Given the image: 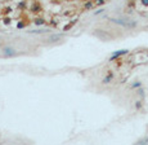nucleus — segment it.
<instances>
[{
    "mask_svg": "<svg viewBox=\"0 0 148 145\" xmlns=\"http://www.w3.org/2000/svg\"><path fill=\"white\" fill-rule=\"evenodd\" d=\"M62 38V35H52V36H49V42H55V40H59Z\"/></svg>",
    "mask_w": 148,
    "mask_h": 145,
    "instance_id": "6",
    "label": "nucleus"
},
{
    "mask_svg": "<svg viewBox=\"0 0 148 145\" xmlns=\"http://www.w3.org/2000/svg\"><path fill=\"white\" fill-rule=\"evenodd\" d=\"M138 93H139L140 96H143V95H144V92H143V89H139V91H138Z\"/></svg>",
    "mask_w": 148,
    "mask_h": 145,
    "instance_id": "12",
    "label": "nucleus"
},
{
    "mask_svg": "<svg viewBox=\"0 0 148 145\" xmlns=\"http://www.w3.org/2000/svg\"><path fill=\"white\" fill-rule=\"evenodd\" d=\"M129 53V51L128 49H120V51H116L115 53H113L111 57H110V61H115L116 58H118V57H121L124 55H128Z\"/></svg>",
    "mask_w": 148,
    "mask_h": 145,
    "instance_id": "2",
    "label": "nucleus"
},
{
    "mask_svg": "<svg viewBox=\"0 0 148 145\" xmlns=\"http://www.w3.org/2000/svg\"><path fill=\"white\" fill-rule=\"evenodd\" d=\"M142 5H144V7H148V0H140Z\"/></svg>",
    "mask_w": 148,
    "mask_h": 145,
    "instance_id": "8",
    "label": "nucleus"
},
{
    "mask_svg": "<svg viewBox=\"0 0 148 145\" xmlns=\"http://www.w3.org/2000/svg\"><path fill=\"white\" fill-rule=\"evenodd\" d=\"M49 30H47V29H41V30H30L28 32L31 34H43V32H48Z\"/></svg>",
    "mask_w": 148,
    "mask_h": 145,
    "instance_id": "4",
    "label": "nucleus"
},
{
    "mask_svg": "<svg viewBox=\"0 0 148 145\" xmlns=\"http://www.w3.org/2000/svg\"><path fill=\"white\" fill-rule=\"evenodd\" d=\"M112 78H113V75H112V74H108L107 77H106V78L103 79V83H104V84H107V83H110L111 80H112Z\"/></svg>",
    "mask_w": 148,
    "mask_h": 145,
    "instance_id": "5",
    "label": "nucleus"
},
{
    "mask_svg": "<svg viewBox=\"0 0 148 145\" xmlns=\"http://www.w3.org/2000/svg\"><path fill=\"white\" fill-rule=\"evenodd\" d=\"M85 8L89 9V8H93V4L92 3H86V5H85Z\"/></svg>",
    "mask_w": 148,
    "mask_h": 145,
    "instance_id": "10",
    "label": "nucleus"
},
{
    "mask_svg": "<svg viewBox=\"0 0 148 145\" xmlns=\"http://www.w3.org/2000/svg\"><path fill=\"white\" fill-rule=\"evenodd\" d=\"M140 106H142V101H136L135 108H136V109H140Z\"/></svg>",
    "mask_w": 148,
    "mask_h": 145,
    "instance_id": "9",
    "label": "nucleus"
},
{
    "mask_svg": "<svg viewBox=\"0 0 148 145\" xmlns=\"http://www.w3.org/2000/svg\"><path fill=\"white\" fill-rule=\"evenodd\" d=\"M111 22H113V24L116 25H120L125 29H134L136 27V21H132V20H126V18H110Z\"/></svg>",
    "mask_w": 148,
    "mask_h": 145,
    "instance_id": "1",
    "label": "nucleus"
},
{
    "mask_svg": "<svg viewBox=\"0 0 148 145\" xmlns=\"http://www.w3.org/2000/svg\"><path fill=\"white\" fill-rule=\"evenodd\" d=\"M97 3H98V4H103V3H104V0H98Z\"/></svg>",
    "mask_w": 148,
    "mask_h": 145,
    "instance_id": "13",
    "label": "nucleus"
},
{
    "mask_svg": "<svg viewBox=\"0 0 148 145\" xmlns=\"http://www.w3.org/2000/svg\"><path fill=\"white\" fill-rule=\"evenodd\" d=\"M35 22H36V24H37V25H41V24H43V22H44V21H43L41 18H37V20H36Z\"/></svg>",
    "mask_w": 148,
    "mask_h": 145,
    "instance_id": "11",
    "label": "nucleus"
},
{
    "mask_svg": "<svg viewBox=\"0 0 148 145\" xmlns=\"http://www.w3.org/2000/svg\"><path fill=\"white\" fill-rule=\"evenodd\" d=\"M139 87H142V82H135L132 84V88L135 89V88H139Z\"/></svg>",
    "mask_w": 148,
    "mask_h": 145,
    "instance_id": "7",
    "label": "nucleus"
},
{
    "mask_svg": "<svg viewBox=\"0 0 148 145\" xmlns=\"http://www.w3.org/2000/svg\"><path fill=\"white\" fill-rule=\"evenodd\" d=\"M4 55H5V56H16L17 52H16L13 48H5V49H4Z\"/></svg>",
    "mask_w": 148,
    "mask_h": 145,
    "instance_id": "3",
    "label": "nucleus"
}]
</instances>
